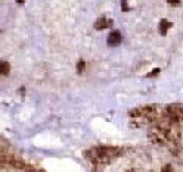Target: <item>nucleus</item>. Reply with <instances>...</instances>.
Instances as JSON below:
<instances>
[{"mask_svg": "<svg viewBox=\"0 0 183 172\" xmlns=\"http://www.w3.org/2000/svg\"><path fill=\"white\" fill-rule=\"evenodd\" d=\"M123 41V37L118 31H112L109 35H108V46H118V44Z\"/></svg>", "mask_w": 183, "mask_h": 172, "instance_id": "nucleus-1", "label": "nucleus"}, {"mask_svg": "<svg viewBox=\"0 0 183 172\" xmlns=\"http://www.w3.org/2000/svg\"><path fill=\"white\" fill-rule=\"evenodd\" d=\"M112 25V21H108L105 18H99V21L95 22V28L96 29H105L106 27H111Z\"/></svg>", "mask_w": 183, "mask_h": 172, "instance_id": "nucleus-2", "label": "nucleus"}, {"mask_svg": "<svg viewBox=\"0 0 183 172\" xmlns=\"http://www.w3.org/2000/svg\"><path fill=\"white\" fill-rule=\"evenodd\" d=\"M171 27V22H169V21H165V19H163L161 22H159V29H161V34L163 35H165L167 34V29Z\"/></svg>", "mask_w": 183, "mask_h": 172, "instance_id": "nucleus-3", "label": "nucleus"}, {"mask_svg": "<svg viewBox=\"0 0 183 172\" xmlns=\"http://www.w3.org/2000/svg\"><path fill=\"white\" fill-rule=\"evenodd\" d=\"M10 72V65L8 62H0V74L2 75H8Z\"/></svg>", "mask_w": 183, "mask_h": 172, "instance_id": "nucleus-4", "label": "nucleus"}, {"mask_svg": "<svg viewBox=\"0 0 183 172\" xmlns=\"http://www.w3.org/2000/svg\"><path fill=\"white\" fill-rule=\"evenodd\" d=\"M10 165L14 168H18V169H25V168H27L24 163L21 162V160H18V159H12V160H10Z\"/></svg>", "mask_w": 183, "mask_h": 172, "instance_id": "nucleus-5", "label": "nucleus"}, {"mask_svg": "<svg viewBox=\"0 0 183 172\" xmlns=\"http://www.w3.org/2000/svg\"><path fill=\"white\" fill-rule=\"evenodd\" d=\"M130 116H133V118H140V116H142V107H140V109L130 110Z\"/></svg>", "mask_w": 183, "mask_h": 172, "instance_id": "nucleus-6", "label": "nucleus"}, {"mask_svg": "<svg viewBox=\"0 0 183 172\" xmlns=\"http://www.w3.org/2000/svg\"><path fill=\"white\" fill-rule=\"evenodd\" d=\"M158 74H159V69H158V68H155V69H152V71H151V72H149V74H148V75H146V76H148V78H152V76L158 75Z\"/></svg>", "mask_w": 183, "mask_h": 172, "instance_id": "nucleus-7", "label": "nucleus"}, {"mask_svg": "<svg viewBox=\"0 0 183 172\" xmlns=\"http://www.w3.org/2000/svg\"><path fill=\"white\" fill-rule=\"evenodd\" d=\"M83 69H84V62H83V60H80V62H78V66H77L78 74H81Z\"/></svg>", "mask_w": 183, "mask_h": 172, "instance_id": "nucleus-8", "label": "nucleus"}, {"mask_svg": "<svg viewBox=\"0 0 183 172\" xmlns=\"http://www.w3.org/2000/svg\"><path fill=\"white\" fill-rule=\"evenodd\" d=\"M167 2H169V3H171L173 6H177L179 3H180V0H167Z\"/></svg>", "mask_w": 183, "mask_h": 172, "instance_id": "nucleus-9", "label": "nucleus"}, {"mask_svg": "<svg viewBox=\"0 0 183 172\" xmlns=\"http://www.w3.org/2000/svg\"><path fill=\"white\" fill-rule=\"evenodd\" d=\"M123 10H129V6H127V0H123Z\"/></svg>", "mask_w": 183, "mask_h": 172, "instance_id": "nucleus-10", "label": "nucleus"}, {"mask_svg": "<svg viewBox=\"0 0 183 172\" xmlns=\"http://www.w3.org/2000/svg\"><path fill=\"white\" fill-rule=\"evenodd\" d=\"M5 166V160H3V159H0V168H3Z\"/></svg>", "mask_w": 183, "mask_h": 172, "instance_id": "nucleus-11", "label": "nucleus"}, {"mask_svg": "<svg viewBox=\"0 0 183 172\" xmlns=\"http://www.w3.org/2000/svg\"><path fill=\"white\" fill-rule=\"evenodd\" d=\"M25 0H16V3H19V5H24Z\"/></svg>", "mask_w": 183, "mask_h": 172, "instance_id": "nucleus-12", "label": "nucleus"}]
</instances>
